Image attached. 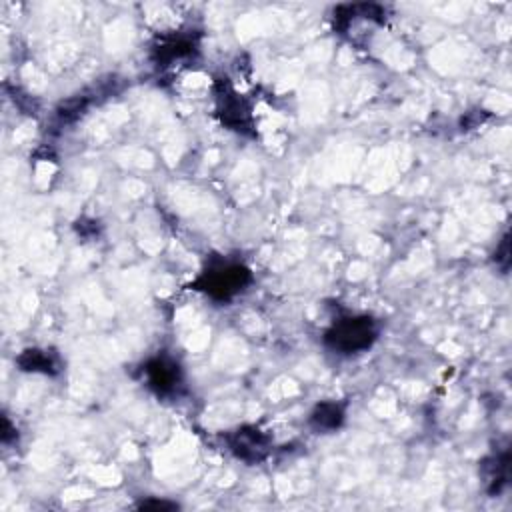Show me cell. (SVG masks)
Returning <instances> with one entry per match:
<instances>
[{
  "label": "cell",
  "mask_w": 512,
  "mask_h": 512,
  "mask_svg": "<svg viewBox=\"0 0 512 512\" xmlns=\"http://www.w3.org/2000/svg\"><path fill=\"white\" fill-rule=\"evenodd\" d=\"M252 284V272L240 260L214 258L192 280L190 288L206 294L216 302H230Z\"/></svg>",
  "instance_id": "obj_1"
},
{
  "label": "cell",
  "mask_w": 512,
  "mask_h": 512,
  "mask_svg": "<svg viewBox=\"0 0 512 512\" xmlns=\"http://www.w3.org/2000/svg\"><path fill=\"white\" fill-rule=\"evenodd\" d=\"M380 324L368 314H348L336 318L324 332V344L340 356L360 354L378 340Z\"/></svg>",
  "instance_id": "obj_2"
},
{
  "label": "cell",
  "mask_w": 512,
  "mask_h": 512,
  "mask_svg": "<svg viewBox=\"0 0 512 512\" xmlns=\"http://www.w3.org/2000/svg\"><path fill=\"white\" fill-rule=\"evenodd\" d=\"M216 114L230 130L242 134H248L252 130V108L242 98V94L234 90L228 78L216 80Z\"/></svg>",
  "instance_id": "obj_3"
},
{
  "label": "cell",
  "mask_w": 512,
  "mask_h": 512,
  "mask_svg": "<svg viewBox=\"0 0 512 512\" xmlns=\"http://www.w3.org/2000/svg\"><path fill=\"white\" fill-rule=\"evenodd\" d=\"M142 378H144V384L156 396H174L178 394L184 382L180 364L168 354H158L148 358L142 364Z\"/></svg>",
  "instance_id": "obj_4"
},
{
  "label": "cell",
  "mask_w": 512,
  "mask_h": 512,
  "mask_svg": "<svg viewBox=\"0 0 512 512\" xmlns=\"http://www.w3.org/2000/svg\"><path fill=\"white\" fill-rule=\"evenodd\" d=\"M224 442L238 460L256 464L268 456L272 438L258 426H238L236 430L224 434Z\"/></svg>",
  "instance_id": "obj_5"
},
{
  "label": "cell",
  "mask_w": 512,
  "mask_h": 512,
  "mask_svg": "<svg viewBox=\"0 0 512 512\" xmlns=\"http://www.w3.org/2000/svg\"><path fill=\"white\" fill-rule=\"evenodd\" d=\"M194 52H198L196 36L188 32H174L158 38L152 48V58L158 66H170L174 62L190 58Z\"/></svg>",
  "instance_id": "obj_6"
},
{
  "label": "cell",
  "mask_w": 512,
  "mask_h": 512,
  "mask_svg": "<svg viewBox=\"0 0 512 512\" xmlns=\"http://www.w3.org/2000/svg\"><path fill=\"white\" fill-rule=\"evenodd\" d=\"M16 364L22 372H38L46 376H56L62 370V360L58 352L48 348H26L16 358Z\"/></svg>",
  "instance_id": "obj_7"
},
{
  "label": "cell",
  "mask_w": 512,
  "mask_h": 512,
  "mask_svg": "<svg viewBox=\"0 0 512 512\" xmlns=\"http://www.w3.org/2000/svg\"><path fill=\"white\" fill-rule=\"evenodd\" d=\"M346 418V406L340 404V402H334V400H324V402H318L314 406V410L310 412V426L316 430V432H334L342 426Z\"/></svg>",
  "instance_id": "obj_8"
},
{
  "label": "cell",
  "mask_w": 512,
  "mask_h": 512,
  "mask_svg": "<svg viewBox=\"0 0 512 512\" xmlns=\"http://www.w3.org/2000/svg\"><path fill=\"white\" fill-rule=\"evenodd\" d=\"M140 508H146V510H174V508H178V504L176 502H168V500H144L142 504H140Z\"/></svg>",
  "instance_id": "obj_9"
}]
</instances>
